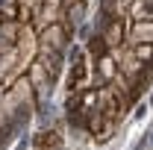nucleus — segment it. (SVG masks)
<instances>
[{
    "mask_svg": "<svg viewBox=\"0 0 153 150\" xmlns=\"http://www.w3.org/2000/svg\"><path fill=\"white\" fill-rule=\"evenodd\" d=\"M150 109H153V94H150Z\"/></svg>",
    "mask_w": 153,
    "mask_h": 150,
    "instance_id": "1",
    "label": "nucleus"
},
{
    "mask_svg": "<svg viewBox=\"0 0 153 150\" xmlns=\"http://www.w3.org/2000/svg\"><path fill=\"white\" fill-rule=\"evenodd\" d=\"M150 144H153V138H150Z\"/></svg>",
    "mask_w": 153,
    "mask_h": 150,
    "instance_id": "2",
    "label": "nucleus"
}]
</instances>
